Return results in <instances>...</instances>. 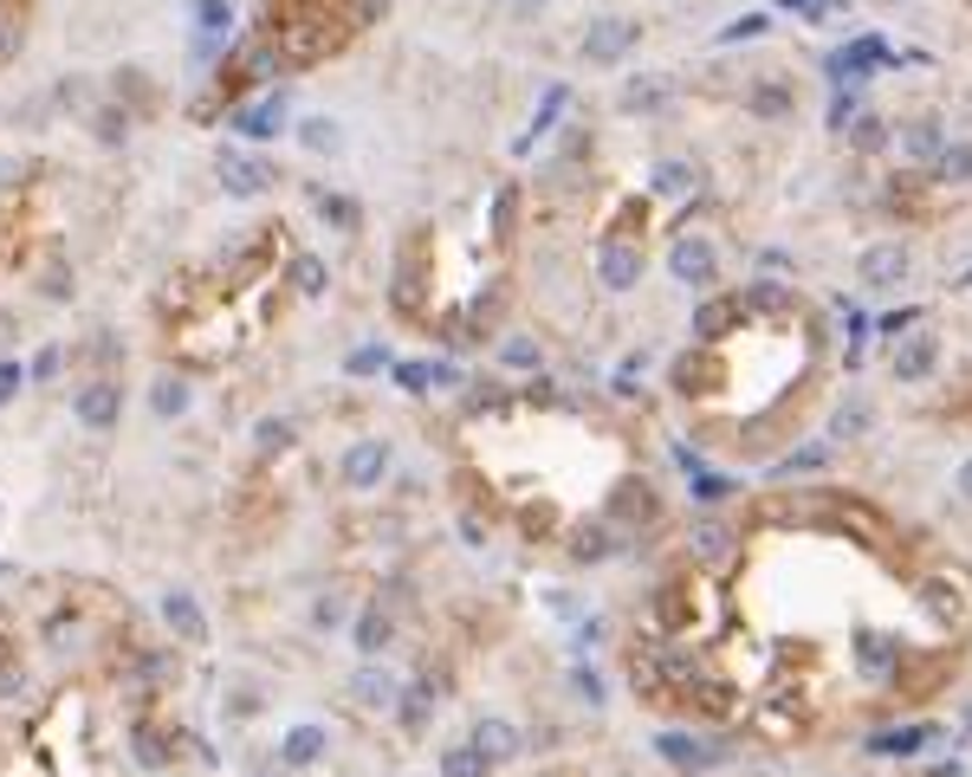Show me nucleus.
<instances>
[{
    "label": "nucleus",
    "instance_id": "23",
    "mask_svg": "<svg viewBox=\"0 0 972 777\" xmlns=\"http://www.w3.org/2000/svg\"><path fill=\"white\" fill-rule=\"evenodd\" d=\"M357 694H364V706H389L396 680H389V674H364V680H357Z\"/></svg>",
    "mask_w": 972,
    "mask_h": 777
},
{
    "label": "nucleus",
    "instance_id": "3",
    "mask_svg": "<svg viewBox=\"0 0 972 777\" xmlns=\"http://www.w3.org/2000/svg\"><path fill=\"white\" fill-rule=\"evenodd\" d=\"M921 609H928L946 635H966L972 629V577L966 570H934V577L921 584Z\"/></svg>",
    "mask_w": 972,
    "mask_h": 777
},
{
    "label": "nucleus",
    "instance_id": "5",
    "mask_svg": "<svg viewBox=\"0 0 972 777\" xmlns=\"http://www.w3.org/2000/svg\"><path fill=\"white\" fill-rule=\"evenodd\" d=\"M597 279L609 286V292L642 286V247H636V240H603V247H597Z\"/></svg>",
    "mask_w": 972,
    "mask_h": 777
},
{
    "label": "nucleus",
    "instance_id": "21",
    "mask_svg": "<svg viewBox=\"0 0 972 777\" xmlns=\"http://www.w3.org/2000/svg\"><path fill=\"white\" fill-rule=\"evenodd\" d=\"M292 286H299V292H325V266H318L311 253H299L292 259Z\"/></svg>",
    "mask_w": 972,
    "mask_h": 777
},
{
    "label": "nucleus",
    "instance_id": "20",
    "mask_svg": "<svg viewBox=\"0 0 972 777\" xmlns=\"http://www.w3.org/2000/svg\"><path fill=\"white\" fill-rule=\"evenodd\" d=\"M655 188H662V195H687V188H694V169H687V162H662V169H655Z\"/></svg>",
    "mask_w": 972,
    "mask_h": 777
},
{
    "label": "nucleus",
    "instance_id": "29",
    "mask_svg": "<svg viewBox=\"0 0 972 777\" xmlns=\"http://www.w3.org/2000/svg\"><path fill=\"white\" fill-rule=\"evenodd\" d=\"M882 137H889L882 117H862V123H856V149H882Z\"/></svg>",
    "mask_w": 972,
    "mask_h": 777
},
{
    "label": "nucleus",
    "instance_id": "15",
    "mask_svg": "<svg viewBox=\"0 0 972 777\" xmlns=\"http://www.w3.org/2000/svg\"><path fill=\"white\" fill-rule=\"evenodd\" d=\"M162 616H169V622H176V629H182L188 641H201V635H208V622H201V609H195V602H188L182 590H176L169 602H162Z\"/></svg>",
    "mask_w": 972,
    "mask_h": 777
},
{
    "label": "nucleus",
    "instance_id": "28",
    "mask_svg": "<svg viewBox=\"0 0 972 777\" xmlns=\"http://www.w3.org/2000/svg\"><path fill=\"white\" fill-rule=\"evenodd\" d=\"M480 745L493 751V758H506V751H513V733H506V726L493 719V726H480Z\"/></svg>",
    "mask_w": 972,
    "mask_h": 777
},
{
    "label": "nucleus",
    "instance_id": "34",
    "mask_svg": "<svg viewBox=\"0 0 972 777\" xmlns=\"http://www.w3.org/2000/svg\"><path fill=\"white\" fill-rule=\"evenodd\" d=\"M13 382H20V370H13V363H0V402L13 396Z\"/></svg>",
    "mask_w": 972,
    "mask_h": 777
},
{
    "label": "nucleus",
    "instance_id": "33",
    "mask_svg": "<svg viewBox=\"0 0 972 777\" xmlns=\"http://www.w3.org/2000/svg\"><path fill=\"white\" fill-rule=\"evenodd\" d=\"M506 363H519V370H525V363H538V350H532V343H506Z\"/></svg>",
    "mask_w": 972,
    "mask_h": 777
},
{
    "label": "nucleus",
    "instance_id": "32",
    "mask_svg": "<svg viewBox=\"0 0 972 777\" xmlns=\"http://www.w3.org/2000/svg\"><path fill=\"white\" fill-rule=\"evenodd\" d=\"M311 751H318V733H292V758H299V765L311 758Z\"/></svg>",
    "mask_w": 972,
    "mask_h": 777
},
{
    "label": "nucleus",
    "instance_id": "8",
    "mask_svg": "<svg viewBox=\"0 0 972 777\" xmlns=\"http://www.w3.org/2000/svg\"><path fill=\"white\" fill-rule=\"evenodd\" d=\"M609 518L629 525V531L648 525V518H655V492H648V480H623V486H616V492H609Z\"/></svg>",
    "mask_w": 972,
    "mask_h": 777
},
{
    "label": "nucleus",
    "instance_id": "16",
    "mask_svg": "<svg viewBox=\"0 0 972 777\" xmlns=\"http://www.w3.org/2000/svg\"><path fill=\"white\" fill-rule=\"evenodd\" d=\"M195 20H201V33L221 39L234 27V0H195Z\"/></svg>",
    "mask_w": 972,
    "mask_h": 777
},
{
    "label": "nucleus",
    "instance_id": "4",
    "mask_svg": "<svg viewBox=\"0 0 972 777\" xmlns=\"http://www.w3.org/2000/svg\"><path fill=\"white\" fill-rule=\"evenodd\" d=\"M636 39H642V27H636V20L609 13V20H597V27L584 33V59H591V66H616V59H623V52H629Z\"/></svg>",
    "mask_w": 972,
    "mask_h": 777
},
{
    "label": "nucleus",
    "instance_id": "17",
    "mask_svg": "<svg viewBox=\"0 0 972 777\" xmlns=\"http://www.w3.org/2000/svg\"><path fill=\"white\" fill-rule=\"evenodd\" d=\"M940 182H972V143L940 149Z\"/></svg>",
    "mask_w": 972,
    "mask_h": 777
},
{
    "label": "nucleus",
    "instance_id": "27",
    "mask_svg": "<svg viewBox=\"0 0 972 777\" xmlns=\"http://www.w3.org/2000/svg\"><path fill=\"white\" fill-rule=\"evenodd\" d=\"M357 641H364V655H376V648L389 641V622H383V616H364V629H357Z\"/></svg>",
    "mask_w": 972,
    "mask_h": 777
},
{
    "label": "nucleus",
    "instance_id": "14",
    "mask_svg": "<svg viewBox=\"0 0 972 777\" xmlns=\"http://www.w3.org/2000/svg\"><path fill=\"white\" fill-rule=\"evenodd\" d=\"M862 279H869V286H901V279H907V253H901V247H875V253L862 259Z\"/></svg>",
    "mask_w": 972,
    "mask_h": 777
},
{
    "label": "nucleus",
    "instance_id": "35",
    "mask_svg": "<svg viewBox=\"0 0 972 777\" xmlns=\"http://www.w3.org/2000/svg\"><path fill=\"white\" fill-rule=\"evenodd\" d=\"M960 492H966V499H972V460H966V467H960Z\"/></svg>",
    "mask_w": 972,
    "mask_h": 777
},
{
    "label": "nucleus",
    "instance_id": "25",
    "mask_svg": "<svg viewBox=\"0 0 972 777\" xmlns=\"http://www.w3.org/2000/svg\"><path fill=\"white\" fill-rule=\"evenodd\" d=\"M752 111L778 117V111H785V84H758V91H752Z\"/></svg>",
    "mask_w": 972,
    "mask_h": 777
},
{
    "label": "nucleus",
    "instance_id": "10",
    "mask_svg": "<svg viewBox=\"0 0 972 777\" xmlns=\"http://www.w3.org/2000/svg\"><path fill=\"white\" fill-rule=\"evenodd\" d=\"M279 123H286V104H279V98H260V104L234 111V130H240V137H254V143L279 137Z\"/></svg>",
    "mask_w": 972,
    "mask_h": 777
},
{
    "label": "nucleus",
    "instance_id": "31",
    "mask_svg": "<svg viewBox=\"0 0 972 777\" xmlns=\"http://www.w3.org/2000/svg\"><path fill=\"white\" fill-rule=\"evenodd\" d=\"M448 777H480V765H474L467 751H454V758H448Z\"/></svg>",
    "mask_w": 972,
    "mask_h": 777
},
{
    "label": "nucleus",
    "instance_id": "12",
    "mask_svg": "<svg viewBox=\"0 0 972 777\" xmlns=\"http://www.w3.org/2000/svg\"><path fill=\"white\" fill-rule=\"evenodd\" d=\"M221 182L234 188V195H260V188L272 182V169L254 162V156H234V149H227V156H221Z\"/></svg>",
    "mask_w": 972,
    "mask_h": 777
},
{
    "label": "nucleus",
    "instance_id": "24",
    "mask_svg": "<svg viewBox=\"0 0 972 777\" xmlns=\"http://www.w3.org/2000/svg\"><path fill=\"white\" fill-rule=\"evenodd\" d=\"M130 137V117L123 111H98V143H123Z\"/></svg>",
    "mask_w": 972,
    "mask_h": 777
},
{
    "label": "nucleus",
    "instance_id": "9",
    "mask_svg": "<svg viewBox=\"0 0 972 777\" xmlns=\"http://www.w3.org/2000/svg\"><path fill=\"white\" fill-rule=\"evenodd\" d=\"M383 474H389V441H357L344 454V480L350 486H376Z\"/></svg>",
    "mask_w": 972,
    "mask_h": 777
},
{
    "label": "nucleus",
    "instance_id": "22",
    "mask_svg": "<svg viewBox=\"0 0 972 777\" xmlns=\"http://www.w3.org/2000/svg\"><path fill=\"white\" fill-rule=\"evenodd\" d=\"M156 408H162V415H182V408H188V389L176 382V376H162V382H156Z\"/></svg>",
    "mask_w": 972,
    "mask_h": 777
},
{
    "label": "nucleus",
    "instance_id": "30",
    "mask_svg": "<svg viewBox=\"0 0 972 777\" xmlns=\"http://www.w3.org/2000/svg\"><path fill=\"white\" fill-rule=\"evenodd\" d=\"M758 33H765V13H746V20H733L720 39H758Z\"/></svg>",
    "mask_w": 972,
    "mask_h": 777
},
{
    "label": "nucleus",
    "instance_id": "18",
    "mask_svg": "<svg viewBox=\"0 0 972 777\" xmlns=\"http://www.w3.org/2000/svg\"><path fill=\"white\" fill-rule=\"evenodd\" d=\"M662 98H668V84H662V78H636V84L623 91V111H655Z\"/></svg>",
    "mask_w": 972,
    "mask_h": 777
},
{
    "label": "nucleus",
    "instance_id": "19",
    "mask_svg": "<svg viewBox=\"0 0 972 777\" xmlns=\"http://www.w3.org/2000/svg\"><path fill=\"white\" fill-rule=\"evenodd\" d=\"M299 137H305V149H337V123L331 117H305Z\"/></svg>",
    "mask_w": 972,
    "mask_h": 777
},
{
    "label": "nucleus",
    "instance_id": "11",
    "mask_svg": "<svg viewBox=\"0 0 972 777\" xmlns=\"http://www.w3.org/2000/svg\"><path fill=\"white\" fill-rule=\"evenodd\" d=\"M934 357H940V343H934V331H921V337H907L895 350V376L901 382H921V376L934 370Z\"/></svg>",
    "mask_w": 972,
    "mask_h": 777
},
{
    "label": "nucleus",
    "instance_id": "13",
    "mask_svg": "<svg viewBox=\"0 0 972 777\" xmlns=\"http://www.w3.org/2000/svg\"><path fill=\"white\" fill-rule=\"evenodd\" d=\"M901 143H907V156H921V162H940V149H946L940 117H914V123H901Z\"/></svg>",
    "mask_w": 972,
    "mask_h": 777
},
{
    "label": "nucleus",
    "instance_id": "26",
    "mask_svg": "<svg viewBox=\"0 0 972 777\" xmlns=\"http://www.w3.org/2000/svg\"><path fill=\"white\" fill-rule=\"evenodd\" d=\"M260 447L266 454H286V447H292V428H286V421H260Z\"/></svg>",
    "mask_w": 972,
    "mask_h": 777
},
{
    "label": "nucleus",
    "instance_id": "2",
    "mask_svg": "<svg viewBox=\"0 0 972 777\" xmlns=\"http://www.w3.org/2000/svg\"><path fill=\"white\" fill-rule=\"evenodd\" d=\"M655 629L668 641H694V629H707V584L694 570H681L655 590Z\"/></svg>",
    "mask_w": 972,
    "mask_h": 777
},
{
    "label": "nucleus",
    "instance_id": "6",
    "mask_svg": "<svg viewBox=\"0 0 972 777\" xmlns=\"http://www.w3.org/2000/svg\"><path fill=\"white\" fill-rule=\"evenodd\" d=\"M668 266H674L681 286H713V247L701 240V233H687V240L668 253Z\"/></svg>",
    "mask_w": 972,
    "mask_h": 777
},
{
    "label": "nucleus",
    "instance_id": "7",
    "mask_svg": "<svg viewBox=\"0 0 972 777\" xmlns=\"http://www.w3.org/2000/svg\"><path fill=\"white\" fill-rule=\"evenodd\" d=\"M72 408H78V421H85V428H111L117 408H123V389H117V382H85Z\"/></svg>",
    "mask_w": 972,
    "mask_h": 777
},
{
    "label": "nucleus",
    "instance_id": "1",
    "mask_svg": "<svg viewBox=\"0 0 972 777\" xmlns=\"http://www.w3.org/2000/svg\"><path fill=\"white\" fill-rule=\"evenodd\" d=\"M344 39H350V27L337 20V7L325 0V7H305V13H292V20L272 33V46H279V59H286V66H318V59H331Z\"/></svg>",
    "mask_w": 972,
    "mask_h": 777
}]
</instances>
